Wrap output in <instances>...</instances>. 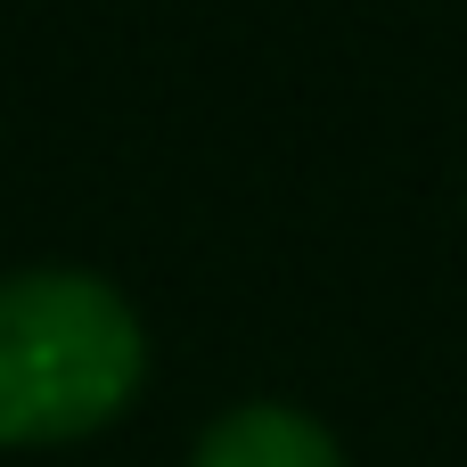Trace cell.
Instances as JSON below:
<instances>
[{
    "mask_svg": "<svg viewBox=\"0 0 467 467\" xmlns=\"http://www.w3.org/2000/svg\"><path fill=\"white\" fill-rule=\"evenodd\" d=\"M148 378V337L123 287L99 271H16L0 279V443L57 451L131 410Z\"/></svg>",
    "mask_w": 467,
    "mask_h": 467,
    "instance_id": "cell-1",
    "label": "cell"
},
{
    "mask_svg": "<svg viewBox=\"0 0 467 467\" xmlns=\"http://www.w3.org/2000/svg\"><path fill=\"white\" fill-rule=\"evenodd\" d=\"M189 467H345V451L320 419H304L287 402H246L197 435Z\"/></svg>",
    "mask_w": 467,
    "mask_h": 467,
    "instance_id": "cell-2",
    "label": "cell"
}]
</instances>
